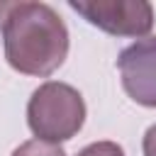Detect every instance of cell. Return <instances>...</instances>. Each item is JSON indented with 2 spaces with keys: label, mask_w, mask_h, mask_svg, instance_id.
Instances as JSON below:
<instances>
[{
  "label": "cell",
  "mask_w": 156,
  "mask_h": 156,
  "mask_svg": "<svg viewBox=\"0 0 156 156\" xmlns=\"http://www.w3.org/2000/svg\"><path fill=\"white\" fill-rule=\"evenodd\" d=\"M68 7L112 37L139 39L154 27V7L146 0H68Z\"/></svg>",
  "instance_id": "obj_3"
},
{
  "label": "cell",
  "mask_w": 156,
  "mask_h": 156,
  "mask_svg": "<svg viewBox=\"0 0 156 156\" xmlns=\"http://www.w3.org/2000/svg\"><path fill=\"white\" fill-rule=\"evenodd\" d=\"M85 122L83 95L61 80L41 83L27 102V124L39 141L61 144L73 139Z\"/></svg>",
  "instance_id": "obj_2"
},
{
  "label": "cell",
  "mask_w": 156,
  "mask_h": 156,
  "mask_svg": "<svg viewBox=\"0 0 156 156\" xmlns=\"http://www.w3.org/2000/svg\"><path fill=\"white\" fill-rule=\"evenodd\" d=\"M117 68L124 93L144 107H156V37L136 39L122 49Z\"/></svg>",
  "instance_id": "obj_4"
},
{
  "label": "cell",
  "mask_w": 156,
  "mask_h": 156,
  "mask_svg": "<svg viewBox=\"0 0 156 156\" xmlns=\"http://www.w3.org/2000/svg\"><path fill=\"white\" fill-rule=\"evenodd\" d=\"M76 156H124V149L115 141H95L80 149Z\"/></svg>",
  "instance_id": "obj_6"
},
{
  "label": "cell",
  "mask_w": 156,
  "mask_h": 156,
  "mask_svg": "<svg viewBox=\"0 0 156 156\" xmlns=\"http://www.w3.org/2000/svg\"><path fill=\"white\" fill-rule=\"evenodd\" d=\"M7 63L24 76H51L68 56V29L46 2H15L2 22Z\"/></svg>",
  "instance_id": "obj_1"
},
{
  "label": "cell",
  "mask_w": 156,
  "mask_h": 156,
  "mask_svg": "<svg viewBox=\"0 0 156 156\" xmlns=\"http://www.w3.org/2000/svg\"><path fill=\"white\" fill-rule=\"evenodd\" d=\"M141 151H144V156H156V124H151V127L144 132Z\"/></svg>",
  "instance_id": "obj_7"
},
{
  "label": "cell",
  "mask_w": 156,
  "mask_h": 156,
  "mask_svg": "<svg viewBox=\"0 0 156 156\" xmlns=\"http://www.w3.org/2000/svg\"><path fill=\"white\" fill-rule=\"evenodd\" d=\"M12 5H15V2H0V29H2V22H5L7 12L12 10Z\"/></svg>",
  "instance_id": "obj_8"
},
{
  "label": "cell",
  "mask_w": 156,
  "mask_h": 156,
  "mask_svg": "<svg viewBox=\"0 0 156 156\" xmlns=\"http://www.w3.org/2000/svg\"><path fill=\"white\" fill-rule=\"evenodd\" d=\"M10 156H66V151L58 144H46V141L32 139V141L20 144Z\"/></svg>",
  "instance_id": "obj_5"
}]
</instances>
